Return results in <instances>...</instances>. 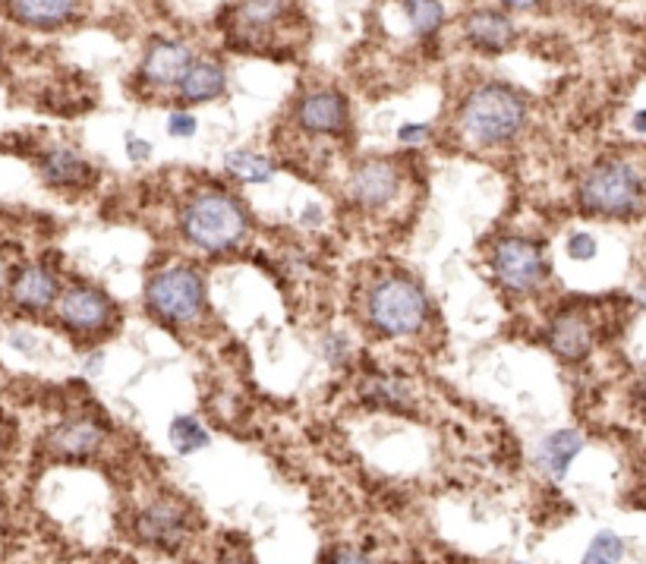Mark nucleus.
Here are the masks:
<instances>
[{
  "mask_svg": "<svg viewBox=\"0 0 646 564\" xmlns=\"http://www.w3.org/2000/svg\"><path fill=\"white\" fill-rule=\"evenodd\" d=\"M177 85H180V98L184 102L202 105V102H215L218 95L224 92L227 77H224V67L215 63V60H192L187 73H184V80Z\"/></svg>",
  "mask_w": 646,
  "mask_h": 564,
  "instance_id": "15",
  "label": "nucleus"
},
{
  "mask_svg": "<svg viewBox=\"0 0 646 564\" xmlns=\"http://www.w3.org/2000/svg\"><path fill=\"white\" fill-rule=\"evenodd\" d=\"M145 303L155 316H162L164 322L187 325L192 322L202 306H205V287L202 278L192 269H167L155 274L145 287Z\"/></svg>",
  "mask_w": 646,
  "mask_h": 564,
  "instance_id": "5",
  "label": "nucleus"
},
{
  "mask_svg": "<svg viewBox=\"0 0 646 564\" xmlns=\"http://www.w3.org/2000/svg\"><path fill=\"white\" fill-rule=\"evenodd\" d=\"M567 252H571V259H577V262H590L592 256H596V240H592L590 234H574V237L567 240Z\"/></svg>",
  "mask_w": 646,
  "mask_h": 564,
  "instance_id": "27",
  "label": "nucleus"
},
{
  "mask_svg": "<svg viewBox=\"0 0 646 564\" xmlns=\"http://www.w3.org/2000/svg\"><path fill=\"white\" fill-rule=\"evenodd\" d=\"M584 451V438L580 432L574 430H559L552 432L542 448H539V467L552 477V480H565L567 467L574 463V457Z\"/></svg>",
  "mask_w": 646,
  "mask_h": 564,
  "instance_id": "17",
  "label": "nucleus"
},
{
  "mask_svg": "<svg viewBox=\"0 0 646 564\" xmlns=\"http://www.w3.org/2000/svg\"><path fill=\"white\" fill-rule=\"evenodd\" d=\"M303 224H309V227H316V224H322V209L319 205H306L303 209V215H299Z\"/></svg>",
  "mask_w": 646,
  "mask_h": 564,
  "instance_id": "30",
  "label": "nucleus"
},
{
  "mask_svg": "<svg viewBox=\"0 0 646 564\" xmlns=\"http://www.w3.org/2000/svg\"><path fill=\"white\" fill-rule=\"evenodd\" d=\"M549 348L555 350L562 360L574 363V360H584L592 348V328L584 316L577 313H565L559 316L552 328H549Z\"/></svg>",
  "mask_w": 646,
  "mask_h": 564,
  "instance_id": "14",
  "label": "nucleus"
},
{
  "mask_svg": "<svg viewBox=\"0 0 646 564\" xmlns=\"http://www.w3.org/2000/svg\"><path fill=\"white\" fill-rule=\"evenodd\" d=\"M102 442H105V426L95 423L92 416H73V420L60 423L48 438L51 451L63 457L95 455L102 448Z\"/></svg>",
  "mask_w": 646,
  "mask_h": 564,
  "instance_id": "12",
  "label": "nucleus"
},
{
  "mask_svg": "<svg viewBox=\"0 0 646 564\" xmlns=\"http://www.w3.org/2000/svg\"><path fill=\"white\" fill-rule=\"evenodd\" d=\"M196 130H199V120L187 110H177L167 117V136H174V139H189V136H196Z\"/></svg>",
  "mask_w": 646,
  "mask_h": 564,
  "instance_id": "26",
  "label": "nucleus"
},
{
  "mask_svg": "<svg viewBox=\"0 0 646 564\" xmlns=\"http://www.w3.org/2000/svg\"><path fill=\"white\" fill-rule=\"evenodd\" d=\"M136 530H139V539L162 549V552H174L184 545V539L189 533L187 514L171 505V502H155L152 508H145L136 520Z\"/></svg>",
  "mask_w": 646,
  "mask_h": 564,
  "instance_id": "7",
  "label": "nucleus"
},
{
  "mask_svg": "<svg viewBox=\"0 0 646 564\" xmlns=\"http://www.w3.org/2000/svg\"><path fill=\"white\" fill-rule=\"evenodd\" d=\"M634 130H637V133H646V110H641V114L634 117Z\"/></svg>",
  "mask_w": 646,
  "mask_h": 564,
  "instance_id": "33",
  "label": "nucleus"
},
{
  "mask_svg": "<svg viewBox=\"0 0 646 564\" xmlns=\"http://www.w3.org/2000/svg\"><path fill=\"white\" fill-rule=\"evenodd\" d=\"M127 155H130V162H145V158L152 155V142H149V139H136V136H130V142H127Z\"/></svg>",
  "mask_w": 646,
  "mask_h": 564,
  "instance_id": "29",
  "label": "nucleus"
},
{
  "mask_svg": "<svg viewBox=\"0 0 646 564\" xmlns=\"http://www.w3.org/2000/svg\"><path fill=\"white\" fill-rule=\"evenodd\" d=\"M492 269H495L498 281L512 294H533L542 284L549 266L542 259V249L533 240L505 237V240L495 243V249H492Z\"/></svg>",
  "mask_w": 646,
  "mask_h": 564,
  "instance_id": "6",
  "label": "nucleus"
},
{
  "mask_svg": "<svg viewBox=\"0 0 646 564\" xmlns=\"http://www.w3.org/2000/svg\"><path fill=\"white\" fill-rule=\"evenodd\" d=\"M284 10V0H240L237 23L243 28H269Z\"/></svg>",
  "mask_w": 646,
  "mask_h": 564,
  "instance_id": "23",
  "label": "nucleus"
},
{
  "mask_svg": "<svg viewBox=\"0 0 646 564\" xmlns=\"http://www.w3.org/2000/svg\"><path fill=\"white\" fill-rule=\"evenodd\" d=\"M527 120V105L524 98L498 82L480 85L467 95L463 108H460V124L463 133L477 139L480 145H502L520 133Z\"/></svg>",
  "mask_w": 646,
  "mask_h": 564,
  "instance_id": "1",
  "label": "nucleus"
},
{
  "mask_svg": "<svg viewBox=\"0 0 646 564\" xmlns=\"http://www.w3.org/2000/svg\"><path fill=\"white\" fill-rule=\"evenodd\" d=\"M426 294L410 278H385L369 296V319L388 338H407L426 322Z\"/></svg>",
  "mask_w": 646,
  "mask_h": 564,
  "instance_id": "4",
  "label": "nucleus"
},
{
  "mask_svg": "<svg viewBox=\"0 0 646 564\" xmlns=\"http://www.w3.org/2000/svg\"><path fill=\"white\" fill-rule=\"evenodd\" d=\"M192 63V55H189L187 45L180 42H155L149 51H145V60H142V80L152 82V85H177L184 80L187 67Z\"/></svg>",
  "mask_w": 646,
  "mask_h": 564,
  "instance_id": "11",
  "label": "nucleus"
},
{
  "mask_svg": "<svg viewBox=\"0 0 646 564\" xmlns=\"http://www.w3.org/2000/svg\"><path fill=\"white\" fill-rule=\"evenodd\" d=\"M322 353L331 366H341V363L351 360V341L344 334H328V338H322Z\"/></svg>",
  "mask_w": 646,
  "mask_h": 564,
  "instance_id": "25",
  "label": "nucleus"
},
{
  "mask_svg": "<svg viewBox=\"0 0 646 564\" xmlns=\"http://www.w3.org/2000/svg\"><path fill=\"white\" fill-rule=\"evenodd\" d=\"M644 202V180L624 162H606L592 167L580 184V205L592 215L627 218Z\"/></svg>",
  "mask_w": 646,
  "mask_h": 564,
  "instance_id": "3",
  "label": "nucleus"
},
{
  "mask_svg": "<svg viewBox=\"0 0 646 564\" xmlns=\"http://www.w3.org/2000/svg\"><path fill=\"white\" fill-rule=\"evenodd\" d=\"M463 35L483 51H505L514 42V23L498 10H477L463 20Z\"/></svg>",
  "mask_w": 646,
  "mask_h": 564,
  "instance_id": "13",
  "label": "nucleus"
},
{
  "mask_svg": "<svg viewBox=\"0 0 646 564\" xmlns=\"http://www.w3.org/2000/svg\"><path fill=\"white\" fill-rule=\"evenodd\" d=\"M404 16L420 38H430L445 23V7L442 0H404Z\"/></svg>",
  "mask_w": 646,
  "mask_h": 564,
  "instance_id": "21",
  "label": "nucleus"
},
{
  "mask_svg": "<svg viewBox=\"0 0 646 564\" xmlns=\"http://www.w3.org/2000/svg\"><path fill=\"white\" fill-rule=\"evenodd\" d=\"M102 366H105V353H92V356L85 360V373H92V376H98Z\"/></svg>",
  "mask_w": 646,
  "mask_h": 564,
  "instance_id": "31",
  "label": "nucleus"
},
{
  "mask_svg": "<svg viewBox=\"0 0 646 564\" xmlns=\"http://www.w3.org/2000/svg\"><path fill=\"white\" fill-rule=\"evenodd\" d=\"M10 294H13V299L20 306L45 309V306H51L57 296H60V287H57V278L48 269H23L13 278Z\"/></svg>",
  "mask_w": 646,
  "mask_h": 564,
  "instance_id": "18",
  "label": "nucleus"
},
{
  "mask_svg": "<svg viewBox=\"0 0 646 564\" xmlns=\"http://www.w3.org/2000/svg\"><path fill=\"white\" fill-rule=\"evenodd\" d=\"M42 177L51 187H85L92 180V167L70 149H51L42 162Z\"/></svg>",
  "mask_w": 646,
  "mask_h": 564,
  "instance_id": "19",
  "label": "nucleus"
},
{
  "mask_svg": "<svg viewBox=\"0 0 646 564\" xmlns=\"http://www.w3.org/2000/svg\"><path fill=\"white\" fill-rule=\"evenodd\" d=\"M348 102L338 92H309L296 105V120L309 133H341L348 127Z\"/></svg>",
  "mask_w": 646,
  "mask_h": 564,
  "instance_id": "9",
  "label": "nucleus"
},
{
  "mask_svg": "<svg viewBox=\"0 0 646 564\" xmlns=\"http://www.w3.org/2000/svg\"><path fill=\"white\" fill-rule=\"evenodd\" d=\"M426 136H430V127H426V124H404V127L398 130V139H401L404 145H420Z\"/></svg>",
  "mask_w": 646,
  "mask_h": 564,
  "instance_id": "28",
  "label": "nucleus"
},
{
  "mask_svg": "<svg viewBox=\"0 0 646 564\" xmlns=\"http://www.w3.org/2000/svg\"><path fill=\"white\" fill-rule=\"evenodd\" d=\"M167 435H171V445L177 455H196V451L209 448V432L202 430V423L196 416H177Z\"/></svg>",
  "mask_w": 646,
  "mask_h": 564,
  "instance_id": "22",
  "label": "nucleus"
},
{
  "mask_svg": "<svg viewBox=\"0 0 646 564\" xmlns=\"http://www.w3.org/2000/svg\"><path fill=\"white\" fill-rule=\"evenodd\" d=\"M184 237L202 252H224L234 249L246 234V215L240 202L227 192H196L180 215Z\"/></svg>",
  "mask_w": 646,
  "mask_h": 564,
  "instance_id": "2",
  "label": "nucleus"
},
{
  "mask_svg": "<svg viewBox=\"0 0 646 564\" xmlns=\"http://www.w3.org/2000/svg\"><path fill=\"white\" fill-rule=\"evenodd\" d=\"M60 319L70 325V328H80V331H98L110 322L114 316V306L105 294L92 291V287H70L60 294Z\"/></svg>",
  "mask_w": 646,
  "mask_h": 564,
  "instance_id": "8",
  "label": "nucleus"
},
{
  "mask_svg": "<svg viewBox=\"0 0 646 564\" xmlns=\"http://www.w3.org/2000/svg\"><path fill=\"white\" fill-rule=\"evenodd\" d=\"M621 555H624V542H621L615 533L602 530V533L590 542V552H587L584 559H587V562H619Z\"/></svg>",
  "mask_w": 646,
  "mask_h": 564,
  "instance_id": "24",
  "label": "nucleus"
},
{
  "mask_svg": "<svg viewBox=\"0 0 646 564\" xmlns=\"http://www.w3.org/2000/svg\"><path fill=\"white\" fill-rule=\"evenodd\" d=\"M224 171L234 174L243 184H269L274 177V164L256 152H231L224 158Z\"/></svg>",
  "mask_w": 646,
  "mask_h": 564,
  "instance_id": "20",
  "label": "nucleus"
},
{
  "mask_svg": "<svg viewBox=\"0 0 646 564\" xmlns=\"http://www.w3.org/2000/svg\"><path fill=\"white\" fill-rule=\"evenodd\" d=\"M505 7H512V10H533L539 0H502Z\"/></svg>",
  "mask_w": 646,
  "mask_h": 564,
  "instance_id": "32",
  "label": "nucleus"
},
{
  "mask_svg": "<svg viewBox=\"0 0 646 564\" xmlns=\"http://www.w3.org/2000/svg\"><path fill=\"white\" fill-rule=\"evenodd\" d=\"M401 187L398 167L391 162H366L353 174V199L363 209H381L388 205Z\"/></svg>",
  "mask_w": 646,
  "mask_h": 564,
  "instance_id": "10",
  "label": "nucleus"
},
{
  "mask_svg": "<svg viewBox=\"0 0 646 564\" xmlns=\"http://www.w3.org/2000/svg\"><path fill=\"white\" fill-rule=\"evenodd\" d=\"M80 10V0H10V13L35 28L63 26Z\"/></svg>",
  "mask_w": 646,
  "mask_h": 564,
  "instance_id": "16",
  "label": "nucleus"
}]
</instances>
